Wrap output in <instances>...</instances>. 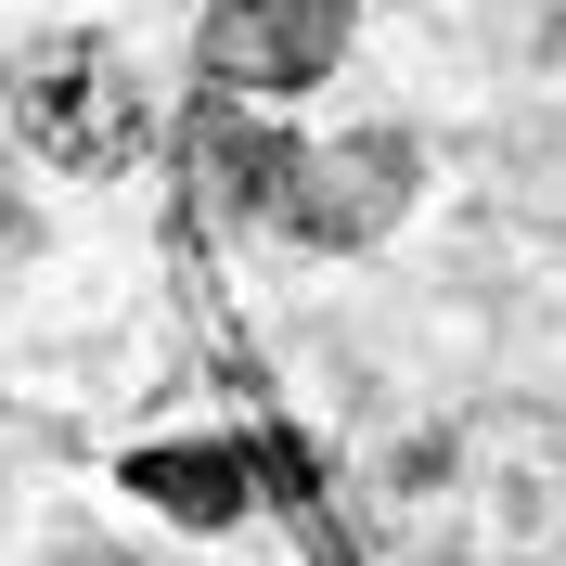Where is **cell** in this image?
I'll return each mask as SVG.
<instances>
[{
    "mask_svg": "<svg viewBox=\"0 0 566 566\" xmlns=\"http://www.w3.org/2000/svg\"><path fill=\"white\" fill-rule=\"evenodd\" d=\"M13 129L52 155V168H77V180H116L142 155V129H155V104H142V77L116 65L104 39H27L13 52Z\"/></svg>",
    "mask_w": 566,
    "mask_h": 566,
    "instance_id": "1",
    "label": "cell"
},
{
    "mask_svg": "<svg viewBox=\"0 0 566 566\" xmlns=\"http://www.w3.org/2000/svg\"><path fill=\"white\" fill-rule=\"evenodd\" d=\"M412 193H424V142L412 129H348V142H322V155H296L283 232L296 245H387L399 219H412Z\"/></svg>",
    "mask_w": 566,
    "mask_h": 566,
    "instance_id": "2",
    "label": "cell"
},
{
    "mask_svg": "<svg viewBox=\"0 0 566 566\" xmlns=\"http://www.w3.org/2000/svg\"><path fill=\"white\" fill-rule=\"evenodd\" d=\"M348 27H360V0H219L193 65L232 104H271V91H310V77L348 65Z\"/></svg>",
    "mask_w": 566,
    "mask_h": 566,
    "instance_id": "3",
    "label": "cell"
},
{
    "mask_svg": "<svg viewBox=\"0 0 566 566\" xmlns=\"http://www.w3.org/2000/svg\"><path fill=\"white\" fill-rule=\"evenodd\" d=\"M129 490L155 515H180V528H245L258 515V451L245 438H155V451H129Z\"/></svg>",
    "mask_w": 566,
    "mask_h": 566,
    "instance_id": "4",
    "label": "cell"
},
{
    "mask_svg": "<svg viewBox=\"0 0 566 566\" xmlns=\"http://www.w3.org/2000/svg\"><path fill=\"white\" fill-rule=\"evenodd\" d=\"M193 168H207V193L232 219H283V180H296V142L271 129V116H245L232 91H207V116H193Z\"/></svg>",
    "mask_w": 566,
    "mask_h": 566,
    "instance_id": "5",
    "label": "cell"
},
{
    "mask_svg": "<svg viewBox=\"0 0 566 566\" xmlns=\"http://www.w3.org/2000/svg\"><path fill=\"white\" fill-rule=\"evenodd\" d=\"M65 566H116V554H65Z\"/></svg>",
    "mask_w": 566,
    "mask_h": 566,
    "instance_id": "6",
    "label": "cell"
}]
</instances>
